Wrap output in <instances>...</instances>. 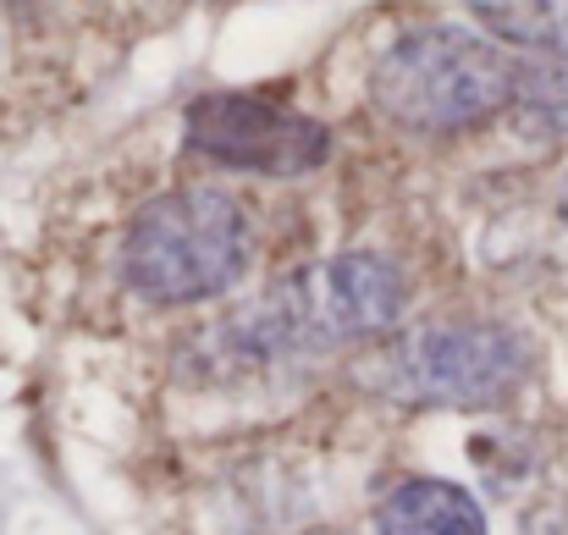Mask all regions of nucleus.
<instances>
[{
  "label": "nucleus",
  "mask_w": 568,
  "mask_h": 535,
  "mask_svg": "<svg viewBox=\"0 0 568 535\" xmlns=\"http://www.w3.org/2000/svg\"><path fill=\"white\" fill-rule=\"evenodd\" d=\"M408 282L386 254H337L326 265L293 271L271 293H260L243 315H232L215 337L232 364H282V359L326 354L337 343L371 337L403 315Z\"/></svg>",
  "instance_id": "1"
},
{
  "label": "nucleus",
  "mask_w": 568,
  "mask_h": 535,
  "mask_svg": "<svg viewBox=\"0 0 568 535\" xmlns=\"http://www.w3.org/2000/svg\"><path fill=\"white\" fill-rule=\"evenodd\" d=\"M254 260L248 215L221 188H178L144 204L122 238V276L155 304L232 293Z\"/></svg>",
  "instance_id": "2"
},
{
  "label": "nucleus",
  "mask_w": 568,
  "mask_h": 535,
  "mask_svg": "<svg viewBox=\"0 0 568 535\" xmlns=\"http://www.w3.org/2000/svg\"><path fill=\"white\" fill-rule=\"evenodd\" d=\"M514 94V67L497 44L464 28H414L371 72V100L386 122L408 133H464L503 111Z\"/></svg>",
  "instance_id": "3"
},
{
  "label": "nucleus",
  "mask_w": 568,
  "mask_h": 535,
  "mask_svg": "<svg viewBox=\"0 0 568 535\" xmlns=\"http://www.w3.org/2000/svg\"><path fill=\"white\" fill-rule=\"evenodd\" d=\"M530 343L503 321H447L419 326L392 354V386L414 403L447 408H491L530 381Z\"/></svg>",
  "instance_id": "4"
},
{
  "label": "nucleus",
  "mask_w": 568,
  "mask_h": 535,
  "mask_svg": "<svg viewBox=\"0 0 568 535\" xmlns=\"http://www.w3.org/2000/svg\"><path fill=\"white\" fill-rule=\"evenodd\" d=\"M189 150L260 178H304L326 161L332 139L315 117H298L276 100L204 94L189 105Z\"/></svg>",
  "instance_id": "5"
},
{
  "label": "nucleus",
  "mask_w": 568,
  "mask_h": 535,
  "mask_svg": "<svg viewBox=\"0 0 568 535\" xmlns=\"http://www.w3.org/2000/svg\"><path fill=\"white\" fill-rule=\"evenodd\" d=\"M376 535H486V514L464 486L414 475L381 497Z\"/></svg>",
  "instance_id": "6"
},
{
  "label": "nucleus",
  "mask_w": 568,
  "mask_h": 535,
  "mask_svg": "<svg viewBox=\"0 0 568 535\" xmlns=\"http://www.w3.org/2000/svg\"><path fill=\"white\" fill-rule=\"evenodd\" d=\"M508 111H514V128L525 139L568 133V50H536L530 61L514 67Z\"/></svg>",
  "instance_id": "7"
},
{
  "label": "nucleus",
  "mask_w": 568,
  "mask_h": 535,
  "mask_svg": "<svg viewBox=\"0 0 568 535\" xmlns=\"http://www.w3.org/2000/svg\"><path fill=\"white\" fill-rule=\"evenodd\" d=\"M469 11L508 44L568 50V0H469Z\"/></svg>",
  "instance_id": "8"
},
{
  "label": "nucleus",
  "mask_w": 568,
  "mask_h": 535,
  "mask_svg": "<svg viewBox=\"0 0 568 535\" xmlns=\"http://www.w3.org/2000/svg\"><path fill=\"white\" fill-rule=\"evenodd\" d=\"M558 210H564V221H568V178H564V193H558Z\"/></svg>",
  "instance_id": "9"
}]
</instances>
